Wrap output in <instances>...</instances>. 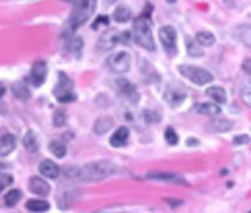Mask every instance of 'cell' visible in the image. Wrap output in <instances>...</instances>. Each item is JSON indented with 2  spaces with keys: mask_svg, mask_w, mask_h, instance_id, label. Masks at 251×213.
Listing matches in <instances>:
<instances>
[{
  "mask_svg": "<svg viewBox=\"0 0 251 213\" xmlns=\"http://www.w3.org/2000/svg\"><path fill=\"white\" fill-rule=\"evenodd\" d=\"M67 122V114L63 109H56L53 116V123L55 127L64 126Z\"/></svg>",
  "mask_w": 251,
  "mask_h": 213,
  "instance_id": "cell-29",
  "label": "cell"
},
{
  "mask_svg": "<svg viewBox=\"0 0 251 213\" xmlns=\"http://www.w3.org/2000/svg\"><path fill=\"white\" fill-rule=\"evenodd\" d=\"M145 120L148 121V122H155V121H159V116L156 113H154V112H145Z\"/></svg>",
  "mask_w": 251,
  "mask_h": 213,
  "instance_id": "cell-36",
  "label": "cell"
},
{
  "mask_svg": "<svg viewBox=\"0 0 251 213\" xmlns=\"http://www.w3.org/2000/svg\"><path fill=\"white\" fill-rule=\"evenodd\" d=\"M206 94L208 97L212 98L214 102L217 103H226L227 102V94H226V90L221 86H210L206 89Z\"/></svg>",
  "mask_w": 251,
  "mask_h": 213,
  "instance_id": "cell-21",
  "label": "cell"
},
{
  "mask_svg": "<svg viewBox=\"0 0 251 213\" xmlns=\"http://www.w3.org/2000/svg\"><path fill=\"white\" fill-rule=\"evenodd\" d=\"M113 17H114V20H116L117 22H119V24H125V22L131 20L132 13H131V9H129L128 7H126V5H119L116 9V12H114V14H113Z\"/></svg>",
  "mask_w": 251,
  "mask_h": 213,
  "instance_id": "cell-25",
  "label": "cell"
},
{
  "mask_svg": "<svg viewBox=\"0 0 251 213\" xmlns=\"http://www.w3.org/2000/svg\"><path fill=\"white\" fill-rule=\"evenodd\" d=\"M235 35L245 47L251 48V25H240L235 28Z\"/></svg>",
  "mask_w": 251,
  "mask_h": 213,
  "instance_id": "cell-17",
  "label": "cell"
},
{
  "mask_svg": "<svg viewBox=\"0 0 251 213\" xmlns=\"http://www.w3.org/2000/svg\"><path fill=\"white\" fill-rule=\"evenodd\" d=\"M12 91H13L14 97L20 100H27L31 95L30 90H28V87H27L26 85L22 82L14 83L13 86H12Z\"/></svg>",
  "mask_w": 251,
  "mask_h": 213,
  "instance_id": "cell-26",
  "label": "cell"
},
{
  "mask_svg": "<svg viewBox=\"0 0 251 213\" xmlns=\"http://www.w3.org/2000/svg\"><path fill=\"white\" fill-rule=\"evenodd\" d=\"M116 83L117 86H118L119 91L125 97H127V99H129L131 102H137L139 100V93H137L136 87L129 81L125 80V79H119V80L116 81Z\"/></svg>",
  "mask_w": 251,
  "mask_h": 213,
  "instance_id": "cell-12",
  "label": "cell"
},
{
  "mask_svg": "<svg viewBox=\"0 0 251 213\" xmlns=\"http://www.w3.org/2000/svg\"><path fill=\"white\" fill-rule=\"evenodd\" d=\"M22 143H24V147L30 153H35L39 149V141H37V137L33 131H27V133L24 136V140H22Z\"/></svg>",
  "mask_w": 251,
  "mask_h": 213,
  "instance_id": "cell-22",
  "label": "cell"
},
{
  "mask_svg": "<svg viewBox=\"0 0 251 213\" xmlns=\"http://www.w3.org/2000/svg\"><path fill=\"white\" fill-rule=\"evenodd\" d=\"M164 139L169 145H176L178 143V135L173 130L172 127H167V130L164 133Z\"/></svg>",
  "mask_w": 251,
  "mask_h": 213,
  "instance_id": "cell-30",
  "label": "cell"
},
{
  "mask_svg": "<svg viewBox=\"0 0 251 213\" xmlns=\"http://www.w3.org/2000/svg\"><path fill=\"white\" fill-rule=\"evenodd\" d=\"M108 24H109V18H108V17H106V16H99L98 18H96L95 24L93 25V28H98L100 25H102V26H106Z\"/></svg>",
  "mask_w": 251,
  "mask_h": 213,
  "instance_id": "cell-35",
  "label": "cell"
},
{
  "mask_svg": "<svg viewBox=\"0 0 251 213\" xmlns=\"http://www.w3.org/2000/svg\"><path fill=\"white\" fill-rule=\"evenodd\" d=\"M106 64H108V67H109L113 72L126 74L129 70V67H131V57L126 52H118L116 54H112L106 59Z\"/></svg>",
  "mask_w": 251,
  "mask_h": 213,
  "instance_id": "cell-7",
  "label": "cell"
},
{
  "mask_svg": "<svg viewBox=\"0 0 251 213\" xmlns=\"http://www.w3.org/2000/svg\"><path fill=\"white\" fill-rule=\"evenodd\" d=\"M96 8V0H73V8L71 12L68 25L71 30H77L86 21L90 20Z\"/></svg>",
  "mask_w": 251,
  "mask_h": 213,
  "instance_id": "cell-3",
  "label": "cell"
},
{
  "mask_svg": "<svg viewBox=\"0 0 251 213\" xmlns=\"http://www.w3.org/2000/svg\"><path fill=\"white\" fill-rule=\"evenodd\" d=\"M186 97H187V94H186V91L183 89H181L178 86H173V85L167 87V90H165L164 94L165 102L171 106H181L185 102Z\"/></svg>",
  "mask_w": 251,
  "mask_h": 213,
  "instance_id": "cell-10",
  "label": "cell"
},
{
  "mask_svg": "<svg viewBox=\"0 0 251 213\" xmlns=\"http://www.w3.org/2000/svg\"><path fill=\"white\" fill-rule=\"evenodd\" d=\"M178 71L182 76L186 77V79L191 81L192 83L199 85V86L210 83L213 81V75L210 74L208 70L201 68V67L182 64V66L178 67Z\"/></svg>",
  "mask_w": 251,
  "mask_h": 213,
  "instance_id": "cell-4",
  "label": "cell"
},
{
  "mask_svg": "<svg viewBox=\"0 0 251 213\" xmlns=\"http://www.w3.org/2000/svg\"><path fill=\"white\" fill-rule=\"evenodd\" d=\"M53 94L60 103H71L76 100V94L73 91V81L63 72H59V81L54 87Z\"/></svg>",
  "mask_w": 251,
  "mask_h": 213,
  "instance_id": "cell-5",
  "label": "cell"
},
{
  "mask_svg": "<svg viewBox=\"0 0 251 213\" xmlns=\"http://www.w3.org/2000/svg\"><path fill=\"white\" fill-rule=\"evenodd\" d=\"M241 99L245 104L251 108V89H242L241 90Z\"/></svg>",
  "mask_w": 251,
  "mask_h": 213,
  "instance_id": "cell-33",
  "label": "cell"
},
{
  "mask_svg": "<svg viewBox=\"0 0 251 213\" xmlns=\"http://www.w3.org/2000/svg\"><path fill=\"white\" fill-rule=\"evenodd\" d=\"M5 170H7V166H5V164H3V163H0V173L4 172Z\"/></svg>",
  "mask_w": 251,
  "mask_h": 213,
  "instance_id": "cell-39",
  "label": "cell"
},
{
  "mask_svg": "<svg viewBox=\"0 0 251 213\" xmlns=\"http://www.w3.org/2000/svg\"><path fill=\"white\" fill-rule=\"evenodd\" d=\"M133 39H135L136 44L140 45L141 48L150 52H154L156 49L155 40L152 36L151 27L149 24V17L145 13L140 16L139 18H136L133 22Z\"/></svg>",
  "mask_w": 251,
  "mask_h": 213,
  "instance_id": "cell-2",
  "label": "cell"
},
{
  "mask_svg": "<svg viewBox=\"0 0 251 213\" xmlns=\"http://www.w3.org/2000/svg\"><path fill=\"white\" fill-rule=\"evenodd\" d=\"M4 94H5V89H4V86H0V99H1Z\"/></svg>",
  "mask_w": 251,
  "mask_h": 213,
  "instance_id": "cell-40",
  "label": "cell"
},
{
  "mask_svg": "<svg viewBox=\"0 0 251 213\" xmlns=\"http://www.w3.org/2000/svg\"><path fill=\"white\" fill-rule=\"evenodd\" d=\"M113 125V121L110 120L109 117H102L95 122V126H94V131H95L96 135H102V133H108L110 130V127Z\"/></svg>",
  "mask_w": 251,
  "mask_h": 213,
  "instance_id": "cell-24",
  "label": "cell"
},
{
  "mask_svg": "<svg viewBox=\"0 0 251 213\" xmlns=\"http://www.w3.org/2000/svg\"><path fill=\"white\" fill-rule=\"evenodd\" d=\"M195 41L200 47H212L215 43V36L208 31H200V32L196 33Z\"/></svg>",
  "mask_w": 251,
  "mask_h": 213,
  "instance_id": "cell-23",
  "label": "cell"
},
{
  "mask_svg": "<svg viewBox=\"0 0 251 213\" xmlns=\"http://www.w3.org/2000/svg\"><path fill=\"white\" fill-rule=\"evenodd\" d=\"M249 213H251V211H250V212H249Z\"/></svg>",
  "mask_w": 251,
  "mask_h": 213,
  "instance_id": "cell-42",
  "label": "cell"
},
{
  "mask_svg": "<svg viewBox=\"0 0 251 213\" xmlns=\"http://www.w3.org/2000/svg\"><path fill=\"white\" fill-rule=\"evenodd\" d=\"M39 171L43 176L48 177V179H56L59 176L60 168L56 163H54L53 160H44L39 166Z\"/></svg>",
  "mask_w": 251,
  "mask_h": 213,
  "instance_id": "cell-13",
  "label": "cell"
},
{
  "mask_svg": "<svg viewBox=\"0 0 251 213\" xmlns=\"http://www.w3.org/2000/svg\"><path fill=\"white\" fill-rule=\"evenodd\" d=\"M233 123L228 120H223V118H217L213 120L212 122L209 123V129L214 133H227L232 129Z\"/></svg>",
  "mask_w": 251,
  "mask_h": 213,
  "instance_id": "cell-20",
  "label": "cell"
},
{
  "mask_svg": "<svg viewBox=\"0 0 251 213\" xmlns=\"http://www.w3.org/2000/svg\"><path fill=\"white\" fill-rule=\"evenodd\" d=\"M22 198V193H21L20 190L13 189L8 191V194L4 197V202L7 204V207H14Z\"/></svg>",
  "mask_w": 251,
  "mask_h": 213,
  "instance_id": "cell-28",
  "label": "cell"
},
{
  "mask_svg": "<svg viewBox=\"0 0 251 213\" xmlns=\"http://www.w3.org/2000/svg\"><path fill=\"white\" fill-rule=\"evenodd\" d=\"M17 140L12 133H5L0 136V157L9 156L16 149Z\"/></svg>",
  "mask_w": 251,
  "mask_h": 213,
  "instance_id": "cell-14",
  "label": "cell"
},
{
  "mask_svg": "<svg viewBox=\"0 0 251 213\" xmlns=\"http://www.w3.org/2000/svg\"><path fill=\"white\" fill-rule=\"evenodd\" d=\"M195 109L202 116H217L221 113V106L214 103H200L195 106Z\"/></svg>",
  "mask_w": 251,
  "mask_h": 213,
  "instance_id": "cell-18",
  "label": "cell"
},
{
  "mask_svg": "<svg viewBox=\"0 0 251 213\" xmlns=\"http://www.w3.org/2000/svg\"><path fill=\"white\" fill-rule=\"evenodd\" d=\"M159 39L169 55L177 53V32L172 26H164L159 30Z\"/></svg>",
  "mask_w": 251,
  "mask_h": 213,
  "instance_id": "cell-6",
  "label": "cell"
},
{
  "mask_svg": "<svg viewBox=\"0 0 251 213\" xmlns=\"http://www.w3.org/2000/svg\"><path fill=\"white\" fill-rule=\"evenodd\" d=\"M117 172L116 164L110 160H94L79 168L78 179L82 183H98L105 180Z\"/></svg>",
  "mask_w": 251,
  "mask_h": 213,
  "instance_id": "cell-1",
  "label": "cell"
},
{
  "mask_svg": "<svg viewBox=\"0 0 251 213\" xmlns=\"http://www.w3.org/2000/svg\"><path fill=\"white\" fill-rule=\"evenodd\" d=\"M242 70L246 72L248 75H250L251 76V59L249 58V59H245L244 62H242Z\"/></svg>",
  "mask_w": 251,
  "mask_h": 213,
  "instance_id": "cell-37",
  "label": "cell"
},
{
  "mask_svg": "<svg viewBox=\"0 0 251 213\" xmlns=\"http://www.w3.org/2000/svg\"><path fill=\"white\" fill-rule=\"evenodd\" d=\"M26 208L28 211H31V212L43 213L49 211L50 204L48 203L47 200H43V199H30L26 203Z\"/></svg>",
  "mask_w": 251,
  "mask_h": 213,
  "instance_id": "cell-19",
  "label": "cell"
},
{
  "mask_svg": "<svg viewBox=\"0 0 251 213\" xmlns=\"http://www.w3.org/2000/svg\"><path fill=\"white\" fill-rule=\"evenodd\" d=\"M104 1V4H106V5H112V4H114L117 1V0H102Z\"/></svg>",
  "mask_w": 251,
  "mask_h": 213,
  "instance_id": "cell-38",
  "label": "cell"
},
{
  "mask_svg": "<svg viewBox=\"0 0 251 213\" xmlns=\"http://www.w3.org/2000/svg\"><path fill=\"white\" fill-rule=\"evenodd\" d=\"M167 1H168L169 4H173V3H176V0H167Z\"/></svg>",
  "mask_w": 251,
  "mask_h": 213,
  "instance_id": "cell-41",
  "label": "cell"
},
{
  "mask_svg": "<svg viewBox=\"0 0 251 213\" xmlns=\"http://www.w3.org/2000/svg\"><path fill=\"white\" fill-rule=\"evenodd\" d=\"M48 76V66L47 62L44 60H37L36 63H33L32 68H31L30 74V81L33 86H41L44 81L47 80Z\"/></svg>",
  "mask_w": 251,
  "mask_h": 213,
  "instance_id": "cell-9",
  "label": "cell"
},
{
  "mask_svg": "<svg viewBox=\"0 0 251 213\" xmlns=\"http://www.w3.org/2000/svg\"><path fill=\"white\" fill-rule=\"evenodd\" d=\"M128 137H129L128 127L122 126V127H119L118 130L113 133L112 136H110L109 143H110V145L114 148L125 147L126 144H127V141H128Z\"/></svg>",
  "mask_w": 251,
  "mask_h": 213,
  "instance_id": "cell-15",
  "label": "cell"
},
{
  "mask_svg": "<svg viewBox=\"0 0 251 213\" xmlns=\"http://www.w3.org/2000/svg\"><path fill=\"white\" fill-rule=\"evenodd\" d=\"M28 187H30L31 193L40 195V197H47L50 193L49 184L39 176L31 177L30 181H28Z\"/></svg>",
  "mask_w": 251,
  "mask_h": 213,
  "instance_id": "cell-11",
  "label": "cell"
},
{
  "mask_svg": "<svg viewBox=\"0 0 251 213\" xmlns=\"http://www.w3.org/2000/svg\"><path fill=\"white\" fill-rule=\"evenodd\" d=\"M10 184H13V176L4 172L0 173V193H1L5 187L9 186Z\"/></svg>",
  "mask_w": 251,
  "mask_h": 213,
  "instance_id": "cell-32",
  "label": "cell"
},
{
  "mask_svg": "<svg viewBox=\"0 0 251 213\" xmlns=\"http://www.w3.org/2000/svg\"><path fill=\"white\" fill-rule=\"evenodd\" d=\"M146 179L149 180H159V181H168V183H176L186 185V181L182 179L179 175H175V173H164V172H155L149 173Z\"/></svg>",
  "mask_w": 251,
  "mask_h": 213,
  "instance_id": "cell-16",
  "label": "cell"
},
{
  "mask_svg": "<svg viewBox=\"0 0 251 213\" xmlns=\"http://www.w3.org/2000/svg\"><path fill=\"white\" fill-rule=\"evenodd\" d=\"M198 43H194V41L188 40L187 41V52L191 57H201L202 52L199 49Z\"/></svg>",
  "mask_w": 251,
  "mask_h": 213,
  "instance_id": "cell-31",
  "label": "cell"
},
{
  "mask_svg": "<svg viewBox=\"0 0 251 213\" xmlns=\"http://www.w3.org/2000/svg\"><path fill=\"white\" fill-rule=\"evenodd\" d=\"M50 153L54 154L56 158H63L67 154V145L62 141H51L49 145Z\"/></svg>",
  "mask_w": 251,
  "mask_h": 213,
  "instance_id": "cell-27",
  "label": "cell"
},
{
  "mask_svg": "<svg viewBox=\"0 0 251 213\" xmlns=\"http://www.w3.org/2000/svg\"><path fill=\"white\" fill-rule=\"evenodd\" d=\"M119 40H121V35L116 30L106 31L100 36L96 49L99 50L100 53H106V52L114 49L117 44L119 43Z\"/></svg>",
  "mask_w": 251,
  "mask_h": 213,
  "instance_id": "cell-8",
  "label": "cell"
},
{
  "mask_svg": "<svg viewBox=\"0 0 251 213\" xmlns=\"http://www.w3.org/2000/svg\"><path fill=\"white\" fill-rule=\"evenodd\" d=\"M249 141H250V137H249L248 135H245V133L238 135V136H236L235 139H233V144H235V145H244V144L249 143Z\"/></svg>",
  "mask_w": 251,
  "mask_h": 213,
  "instance_id": "cell-34",
  "label": "cell"
}]
</instances>
